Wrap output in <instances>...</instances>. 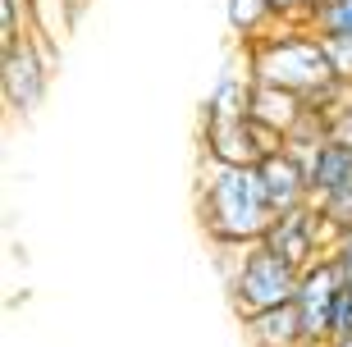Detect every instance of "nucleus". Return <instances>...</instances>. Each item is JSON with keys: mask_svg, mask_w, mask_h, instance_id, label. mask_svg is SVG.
<instances>
[{"mask_svg": "<svg viewBox=\"0 0 352 347\" xmlns=\"http://www.w3.org/2000/svg\"><path fill=\"white\" fill-rule=\"evenodd\" d=\"M256 174H261L265 183V197H270L274 215H284V210H302L311 206V179H307V165H302V155L293 151V146H279V151H270L256 165Z\"/></svg>", "mask_w": 352, "mask_h": 347, "instance_id": "7", "label": "nucleus"}, {"mask_svg": "<svg viewBox=\"0 0 352 347\" xmlns=\"http://www.w3.org/2000/svg\"><path fill=\"white\" fill-rule=\"evenodd\" d=\"M325 46H329V60H334V74L352 87V37H329Z\"/></svg>", "mask_w": 352, "mask_h": 347, "instance_id": "14", "label": "nucleus"}, {"mask_svg": "<svg viewBox=\"0 0 352 347\" xmlns=\"http://www.w3.org/2000/svg\"><path fill=\"white\" fill-rule=\"evenodd\" d=\"M238 51H243V60H248L256 82L293 91V96H302L316 110H334L352 91L334 74L325 37H316L307 23H279L270 37H261L256 46H238Z\"/></svg>", "mask_w": 352, "mask_h": 347, "instance_id": "1", "label": "nucleus"}, {"mask_svg": "<svg viewBox=\"0 0 352 347\" xmlns=\"http://www.w3.org/2000/svg\"><path fill=\"white\" fill-rule=\"evenodd\" d=\"M302 165H307V179H311V197H325V192H339L352 183V146L343 142H320L311 151H298Z\"/></svg>", "mask_w": 352, "mask_h": 347, "instance_id": "9", "label": "nucleus"}, {"mask_svg": "<svg viewBox=\"0 0 352 347\" xmlns=\"http://www.w3.org/2000/svg\"><path fill=\"white\" fill-rule=\"evenodd\" d=\"M197 219L201 233L220 251H243V247L265 243L274 224V206L265 197V183L256 165H210L197 183Z\"/></svg>", "mask_w": 352, "mask_h": 347, "instance_id": "2", "label": "nucleus"}, {"mask_svg": "<svg viewBox=\"0 0 352 347\" xmlns=\"http://www.w3.org/2000/svg\"><path fill=\"white\" fill-rule=\"evenodd\" d=\"M320 5H343V0H320ZM320 5H316V10H320Z\"/></svg>", "mask_w": 352, "mask_h": 347, "instance_id": "18", "label": "nucleus"}, {"mask_svg": "<svg viewBox=\"0 0 352 347\" xmlns=\"http://www.w3.org/2000/svg\"><path fill=\"white\" fill-rule=\"evenodd\" d=\"M274 10H279V19L284 23H311V14H316V5L320 0H270Z\"/></svg>", "mask_w": 352, "mask_h": 347, "instance_id": "15", "label": "nucleus"}, {"mask_svg": "<svg viewBox=\"0 0 352 347\" xmlns=\"http://www.w3.org/2000/svg\"><path fill=\"white\" fill-rule=\"evenodd\" d=\"M316 210L329 219V229L339 233V238H348V233H352V183H348V188H339V192L316 197Z\"/></svg>", "mask_w": 352, "mask_h": 347, "instance_id": "13", "label": "nucleus"}, {"mask_svg": "<svg viewBox=\"0 0 352 347\" xmlns=\"http://www.w3.org/2000/svg\"><path fill=\"white\" fill-rule=\"evenodd\" d=\"M55 69V51L51 41L28 32L14 46H0V91H5V110L10 115H32L46 96V82H51Z\"/></svg>", "mask_w": 352, "mask_h": 347, "instance_id": "4", "label": "nucleus"}, {"mask_svg": "<svg viewBox=\"0 0 352 347\" xmlns=\"http://www.w3.org/2000/svg\"><path fill=\"white\" fill-rule=\"evenodd\" d=\"M252 91H256V78H252L248 60H243V65H229L220 74V82L210 87V96H206V119L248 115V110H252Z\"/></svg>", "mask_w": 352, "mask_h": 347, "instance_id": "11", "label": "nucleus"}, {"mask_svg": "<svg viewBox=\"0 0 352 347\" xmlns=\"http://www.w3.org/2000/svg\"><path fill=\"white\" fill-rule=\"evenodd\" d=\"M243 334H248L252 347H307V334H302V315L298 306H274L261 311V315H248L243 320Z\"/></svg>", "mask_w": 352, "mask_h": 347, "instance_id": "10", "label": "nucleus"}, {"mask_svg": "<svg viewBox=\"0 0 352 347\" xmlns=\"http://www.w3.org/2000/svg\"><path fill=\"white\" fill-rule=\"evenodd\" d=\"M284 23L270 0H229V32L238 37V46H256L261 37H270Z\"/></svg>", "mask_w": 352, "mask_h": 347, "instance_id": "12", "label": "nucleus"}, {"mask_svg": "<svg viewBox=\"0 0 352 347\" xmlns=\"http://www.w3.org/2000/svg\"><path fill=\"white\" fill-rule=\"evenodd\" d=\"M348 288L339 260L334 256H320L311 260L298 279V297L293 306L302 315V334H307V347H325L329 343V324H334V306H339V293Z\"/></svg>", "mask_w": 352, "mask_h": 347, "instance_id": "6", "label": "nucleus"}, {"mask_svg": "<svg viewBox=\"0 0 352 347\" xmlns=\"http://www.w3.org/2000/svg\"><path fill=\"white\" fill-rule=\"evenodd\" d=\"M325 347H352V334H348V338H329Z\"/></svg>", "mask_w": 352, "mask_h": 347, "instance_id": "17", "label": "nucleus"}, {"mask_svg": "<svg viewBox=\"0 0 352 347\" xmlns=\"http://www.w3.org/2000/svg\"><path fill=\"white\" fill-rule=\"evenodd\" d=\"M298 279H302L298 265H288V260L279 256V251H270L265 243L243 247V251H238V265L229 270V297H234L238 320L274 311V306H288V302L298 297Z\"/></svg>", "mask_w": 352, "mask_h": 347, "instance_id": "3", "label": "nucleus"}, {"mask_svg": "<svg viewBox=\"0 0 352 347\" xmlns=\"http://www.w3.org/2000/svg\"><path fill=\"white\" fill-rule=\"evenodd\" d=\"M288 146L279 133L261 128L252 115H234V119H201V155L210 165H261L270 151Z\"/></svg>", "mask_w": 352, "mask_h": 347, "instance_id": "5", "label": "nucleus"}, {"mask_svg": "<svg viewBox=\"0 0 352 347\" xmlns=\"http://www.w3.org/2000/svg\"><path fill=\"white\" fill-rule=\"evenodd\" d=\"M261 128L279 133V137H293L298 133V124L307 119V101L302 96H293V91L284 87H270V82H256V91H252V110H248Z\"/></svg>", "mask_w": 352, "mask_h": 347, "instance_id": "8", "label": "nucleus"}, {"mask_svg": "<svg viewBox=\"0 0 352 347\" xmlns=\"http://www.w3.org/2000/svg\"><path fill=\"white\" fill-rule=\"evenodd\" d=\"M334 260H339V270H343V279L352 283V233H348V238H343L339 247H334Z\"/></svg>", "mask_w": 352, "mask_h": 347, "instance_id": "16", "label": "nucleus"}]
</instances>
